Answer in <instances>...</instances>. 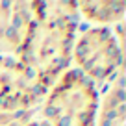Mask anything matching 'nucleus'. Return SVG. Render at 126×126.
<instances>
[{"instance_id":"f257e3e1","label":"nucleus","mask_w":126,"mask_h":126,"mask_svg":"<svg viewBox=\"0 0 126 126\" xmlns=\"http://www.w3.org/2000/svg\"><path fill=\"white\" fill-rule=\"evenodd\" d=\"M32 24L15 59L28 71L39 91L71 69V52L78 32L76 2H30Z\"/></svg>"},{"instance_id":"f03ea898","label":"nucleus","mask_w":126,"mask_h":126,"mask_svg":"<svg viewBox=\"0 0 126 126\" xmlns=\"http://www.w3.org/2000/svg\"><path fill=\"white\" fill-rule=\"evenodd\" d=\"M71 63L96 87L110 85L124 71V22L113 28H78Z\"/></svg>"},{"instance_id":"7ed1b4c3","label":"nucleus","mask_w":126,"mask_h":126,"mask_svg":"<svg viewBox=\"0 0 126 126\" xmlns=\"http://www.w3.org/2000/svg\"><path fill=\"white\" fill-rule=\"evenodd\" d=\"M100 91L76 69H67L41 100V119L50 126H94Z\"/></svg>"},{"instance_id":"20e7f679","label":"nucleus","mask_w":126,"mask_h":126,"mask_svg":"<svg viewBox=\"0 0 126 126\" xmlns=\"http://www.w3.org/2000/svg\"><path fill=\"white\" fill-rule=\"evenodd\" d=\"M45 93L33 85L32 76L15 58L0 54V111H33Z\"/></svg>"},{"instance_id":"39448f33","label":"nucleus","mask_w":126,"mask_h":126,"mask_svg":"<svg viewBox=\"0 0 126 126\" xmlns=\"http://www.w3.org/2000/svg\"><path fill=\"white\" fill-rule=\"evenodd\" d=\"M30 24V2H0V54L15 58Z\"/></svg>"},{"instance_id":"423d86ee","label":"nucleus","mask_w":126,"mask_h":126,"mask_svg":"<svg viewBox=\"0 0 126 126\" xmlns=\"http://www.w3.org/2000/svg\"><path fill=\"white\" fill-rule=\"evenodd\" d=\"M126 119V91L124 76H117L106 87L98 100L94 126H124Z\"/></svg>"},{"instance_id":"0eeeda50","label":"nucleus","mask_w":126,"mask_h":126,"mask_svg":"<svg viewBox=\"0 0 126 126\" xmlns=\"http://www.w3.org/2000/svg\"><path fill=\"white\" fill-rule=\"evenodd\" d=\"M78 17H82L87 26L113 28L124 22L126 2L122 0H82L76 2Z\"/></svg>"},{"instance_id":"6e6552de","label":"nucleus","mask_w":126,"mask_h":126,"mask_svg":"<svg viewBox=\"0 0 126 126\" xmlns=\"http://www.w3.org/2000/svg\"><path fill=\"white\" fill-rule=\"evenodd\" d=\"M20 126H50V124H48V122H45L41 117H39V119H37V117H32V119H28L26 122H22Z\"/></svg>"}]
</instances>
